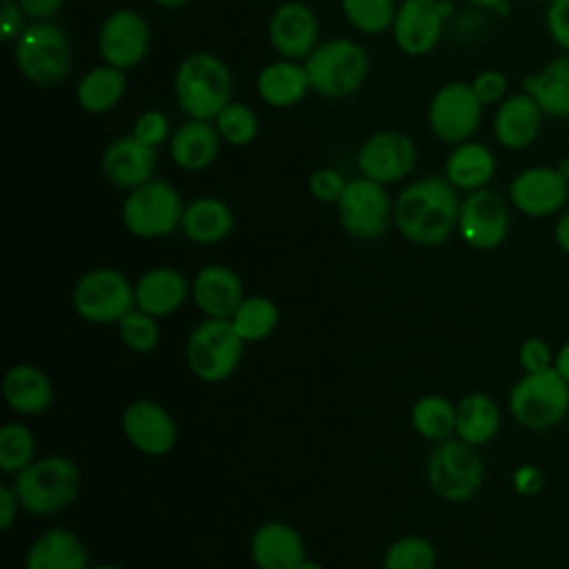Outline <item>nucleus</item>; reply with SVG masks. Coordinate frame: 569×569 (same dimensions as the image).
<instances>
[{
  "label": "nucleus",
  "instance_id": "nucleus-1",
  "mask_svg": "<svg viewBox=\"0 0 569 569\" xmlns=\"http://www.w3.org/2000/svg\"><path fill=\"white\" fill-rule=\"evenodd\" d=\"M458 189L445 176L409 182L393 200V224L413 244L438 247L458 224Z\"/></svg>",
  "mask_w": 569,
  "mask_h": 569
},
{
  "label": "nucleus",
  "instance_id": "nucleus-2",
  "mask_svg": "<svg viewBox=\"0 0 569 569\" xmlns=\"http://www.w3.org/2000/svg\"><path fill=\"white\" fill-rule=\"evenodd\" d=\"M178 107L198 120H213L229 102L233 80L229 67L209 51L184 56L173 76Z\"/></svg>",
  "mask_w": 569,
  "mask_h": 569
},
{
  "label": "nucleus",
  "instance_id": "nucleus-3",
  "mask_svg": "<svg viewBox=\"0 0 569 569\" xmlns=\"http://www.w3.org/2000/svg\"><path fill=\"white\" fill-rule=\"evenodd\" d=\"M20 507L33 516H53L67 509L80 489V471L64 456L36 458L13 480Z\"/></svg>",
  "mask_w": 569,
  "mask_h": 569
},
{
  "label": "nucleus",
  "instance_id": "nucleus-4",
  "mask_svg": "<svg viewBox=\"0 0 569 569\" xmlns=\"http://www.w3.org/2000/svg\"><path fill=\"white\" fill-rule=\"evenodd\" d=\"M311 91L322 98H347L356 93L369 73L367 49L349 38L320 42L302 62Z\"/></svg>",
  "mask_w": 569,
  "mask_h": 569
},
{
  "label": "nucleus",
  "instance_id": "nucleus-5",
  "mask_svg": "<svg viewBox=\"0 0 569 569\" xmlns=\"http://www.w3.org/2000/svg\"><path fill=\"white\" fill-rule=\"evenodd\" d=\"M13 60L22 78L38 87H51L71 71V42L56 22H31L13 42Z\"/></svg>",
  "mask_w": 569,
  "mask_h": 569
},
{
  "label": "nucleus",
  "instance_id": "nucleus-6",
  "mask_svg": "<svg viewBox=\"0 0 569 569\" xmlns=\"http://www.w3.org/2000/svg\"><path fill=\"white\" fill-rule=\"evenodd\" d=\"M509 411L525 429H553L569 416V382L553 367L522 373L509 391Z\"/></svg>",
  "mask_w": 569,
  "mask_h": 569
},
{
  "label": "nucleus",
  "instance_id": "nucleus-7",
  "mask_svg": "<svg viewBox=\"0 0 569 569\" xmlns=\"http://www.w3.org/2000/svg\"><path fill=\"white\" fill-rule=\"evenodd\" d=\"M182 198L167 180L151 178L149 182L131 189L122 202V224L136 238H164L180 227Z\"/></svg>",
  "mask_w": 569,
  "mask_h": 569
},
{
  "label": "nucleus",
  "instance_id": "nucleus-8",
  "mask_svg": "<svg viewBox=\"0 0 569 569\" xmlns=\"http://www.w3.org/2000/svg\"><path fill=\"white\" fill-rule=\"evenodd\" d=\"M244 340L236 333L231 320L207 318L193 327L187 338L184 358L202 382H222L240 365Z\"/></svg>",
  "mask_w": 569,
  "mask_h": 569
},
{
  "label": "nucleus",
  "instance_id": "nucleus-9",
  "mask_svg": "<svg viewBox=\"0 0 569 569\" xmlns=\"http://www.w3.org/2000/svg\"><path fill=\"white\" fill-rule=\"evenodd\" d=\"M73 309L93 325L120 322L136 309V289L118 269H91L73 287Z\"/></svg>",
  "mask_w": 569,
  "mask_h": 569
},
{
  "label": "nucleus",
  "instance_id": "nucleus-10",
  "mask_svg": "<svg viewBox=\"0 0 569 569\" xmlns=\"http://www.w3.org/2000/svg\"><path fill=\"white\" fill-rule=\"evenodd\" d=\"M427 480L440 498L465 502L482 487L485 462L476 453V447L462 440H442L429 456Z\"/></svg>",
  "mask_w": 569,
  "mask_h": 569
},
{
  "label": "nucleus",
  "instance_id": "nucleus-11",
  "mask_svg": "<svg viewBox=\"0 0 569 569\" xmlns=\"http://www.w3.org/2000/svg\"><path fill=\"white\" fill-rule=\"evenodd\" d=\"M336 209L345 231L356 240H376L393 222V202L385 184L365 176L347 180Z\"/></svg>",
  "mask_w": 569,
  "mask_h": 569
},
{
  "label": "nucleus",
  "instance_id": "nucleus-12",
  "mask_svg": "<svg viewBox=\"0 0 569 569\" xmlns=\"http://www.w3.org/2000/svg\"><path fill=\"white\" fill-rule=\"evenodd\" d=\"M485 104L478 100L469 82L451 80L438 87L427 107V122L431 133L447 144L473 140L482 122Z\"/></svg>",
  "mask_w": 569,
  "mask_h": 569
},
{
  "label": "nucleus",
  "instance_id": "nucleus-13",
  "mask_svg": "<svg viewBox=\"0 0 569 569\" xmlns=\"http://www.w3.org/2000/svg\"><path fill=\"white\" fill-rule=\"evenodd\" d=\"M453 11L451 0H402L391 24L396 47L411 58L431 53Z\"/></svg>",
  "mask_w": 569,
  "mask_h": 569
},
{
  "label": "nucleus",
  "instance_id": "nucleus-14",
  "mask_svg": "<svg viewBox=\"0 0 569 569\" xmlns=\"http://www.w3.org/2000/svg\"><path fill=\"white\" fill-rule=\"evenodd\" d=\"M509 224V207L498 191L485 187L465 193V198L460 200L456 229L469 247L480 251H491L500 247L507 240Z\"/></svg>",
  "mask_w": 569,
  "mask_h": 569
},
{
  "label": "nucleus",
  "instance_id": "nucleus-15",
  "mask_svg": "<svg viewBox=\"0 0 569 569\" xmlns=\"http://www.w3.org/2000/svg\"><path fill=\"white\" fill-rule=\"evenodd\" d=\"M511 207L527 218L560 216L569 202V182L549 164H533L518 171L509 182Z\"/></svg>",
  "mask_w": 569,
  "mask_h": 569
},
{
  "label": "nucleus",
  "instance_id": "nucleus-16",
  "mask_svg": "<svg viewBox=\"0 0 569 569\" xmlns=\"http://www.w3.org/2000/svg\"><path fill=\"white\" fill-rule=\"evenodd\" d=\"M418 160L416 142L402 131H376L358 149L356 164L360 176L380 182L393 184L405 180Z\"/></svg>",
  "mask_w": 569,
  "mask_h": 569
},
{
  "label": "nucleus",
  "instance_id": "nucleus-17",
  "mask_svg": "<svg viewBox=\"0 0 569 569\" xmlns=\"http://www.w3.org/2000/svg\"><path fill=\"white\" fill-rule=\"evenodd\" d=\"M149 44V22L136 9L111 11L98 31V51L102 62L124 71L144 60Z\"/></svg>",
  "mask_w": 569,
  "mask_h": 569
},
{
  "label": "nucleus",
  "instance_id": "nucleus-18",
  "mask_svg": "<svg viewBox=\"0 0 569 569\" xmlns=\"http://www.w3.org/2000/svg\"><path fill=\"white\" fill-rule=\"evenodd\" d=\"M120 425L131 447L144 456H164L178 440V427L171 413L160 402L149 398L133 400L122 411Z\"/></svg>",
  "mask_w": 569,
  "mask_h": 569
},
{
  "label": "nucleus",
  "instance_id": "nucleus-19",
  "mask_svg": "<svg viewBox=\"0 0 569 569\" xmlns=\"http://www.w3.org/2000/svg\"><path fill=\"white\" fill-rule=\"evenodd\" d=\"M269 42L280 58L305 62L309 53L320 44V24L311 7L298 0L282 2L267 27Z\"/></svg>",
  "mask_w": 569,
  "mask_h": 569
},
{
  "label": "nucleus",
  "instance_id": "nucleus-20",
  "mask_svg": "<svg viewBox=\"0 0 569 569\" xmlns=\"http://www.w3.org/2000/svg\"><path fill=\"white\" fill-rule=\"evenodd\" d=\"M158 167L156 147L140 142L136 136H120L102 151L100 169L109 184L118 189H136L149 182Z\"/></svg>",
  "mask_w": 569,
  "mask_h": 569
},
{
  "label": "nucleus",
  "instance_id": "nucleus-21",
  "mask_svg": "<svg viewBox=\"0 0 569 569\" xmlns=\"http://www.w3.org/2000/svg\"><path fill=\"white\" fill-rule=\"evenodd\" d=\"M542 122L545 113L536 100L527 91H518L509 93L500 104H496L491 131L502 149L522 151L538 140Z\"/></svg>",
  "mask_w": 569,
  "mask_h": 569
},
{
  "label": "nucleus",
  "instance_id": "nucleus-22",
  "mask_svg": "<svg viewBox=\"0 0 569 569\" xmlns=\"http://www.w3.org/2000/svg\"><path fill=\"white\" fill-rule=\"evenodd\" d=\"M196 307L207 318L229 320L244 300V287L240 276L227 264H207L196 273L191 284Z\"/></svg>",
  "mask_w": 569,
  "mask_h": 569
},
{
  "label": "nucleus",
  "instance_id": "nucleus-23",
  "mask_svg": "<svg viewBox=\"0 0 569 569\" xmlns=\"http://www.w3.org/2000/svg\"><path fill=\"white\" fill-rule=\"evenodd\" d=\"M251 558L258 569H298L307 560L302 536L284 522L269 520L251 536Z\"/></svg>",
  "mask_w": 569,
  "mask_h": 569
},
{
  "label": "nucleus",
  "instance_id": "nucleus-24",
  "mask_svg": "<svg viewBox=\"0 0 569 569\" xmlns=\"http://www.w3.org/2000/svg\"><path fill=\"white\" fill-rule=\"evenodd\" d=\"M220 133L213 120L189 118L169 138V153L176 167L184 171L207 169L220 151Z\"/></svg>",
  "mask_w": 569,
  "mask_h": 569
},
{
  "label": "nucleus",
  "instance_id": "nucleus-25",
  "mask_svg": "<svg viewBox=\"0 0 569 569\" xmlns=\"http://www.w3.org/2000/svg\"><path fill=\"white\" fill-rule=\"evenodd\" d=\"M527 91L545 118L569 120V53L551 58L547 64L522 78Z\"/></svg>",
  "mask_w": 569,
  "mask_h": 569
},
{
  "label": "nucleus",
  "instance_id": "nucleus-26",
  "mask_svg": "<svg viewBox=\"0 0 569 569\" xmlns=\"http://www.w3.org/2000/svg\"><path fill=\"white\" fill-rule=\"evenodd\" d=\"M498 169L493 151L478 142V140H467L460 144H453L445 160V178L458 189V191H478L489 187Z\"/></svg>",
  "mask_w": 569,
  "mask_h": 569
},
{
  "label": "nucleus",
  "instance_id": "nucleus-27",
  "mask_svg": "<svg viewBox=\"0 0 569 569\" xmlns=\"http://www.w3.org/2000/svg\"><path fill=\"white\" fill-rule=\"evenodd\" d=\"M256 91L264 104L287 109L298 104L311 91V84L305 64L298 60L278 58L260 69L256 78Z\"/></svg>",
  "mask_w": 569,
  "mask_h": 569
},
{
  "label": "nucleus",
  "instance_id": "nucleus-28",
  "mask_svg": "<svg viewBox=\"0 0 569 569\" xmlns=\"http://www.w3.org/2000/svg\"><path fill=\"white\" fill-rule=\"evenodd\" d=\"M133 289L136 307L156 318L176 313L189 293L184 276L173 267H153L144 271Z\"/></svg>",
  "mask_w": 569,
  "mask_h": 569
},
{
  "label": "nucleus",
  "instance_id": "nucleus-29",
  "mask_svg": "<svg viewBox=\"0 0 569 569\" xmlns=\"http://www.w3.org/2000/svg\"><path fill=\"white\" fill-rule=\"evenodd\" d=\"M2 393L7 405L22 416H36L51 407L53 385L49 376L36 365H13L2 380Z\"/></svg>",
  "mask_w": 569,
  "mask_h": 569
},
{
  "label": "nucleus",
  "instance_id": "nucleus-30",
  "mask_svg": "<svg viewBox=\"0 0 569 569\" xmlns=\"http://www.w3.org/2000/svg\"><path fill=\"white\" fill-rule=\"evenodd\" d=\"M24 569H91L89 551L73 531L49 529L31 542Z\"/></svg>",
  "mask_w": 569,
  "mask_h": 569
},
{
  "label": "nucleus",
  "instance_id": "nucleus-31",
  "mask_svg": "<svg viewBox=\"0 0 569 569\" xmlns=\"http://www.w3.org/2000/svg\"><path fill=\"white\" fill-rule=\"evenodd\" d=\"M180 229L196 244H216L233 231V211L224 200L202 196L184 207Z\"/></svg>",
  "mask_w": 569,
  "mask_h": 569
},
{
  "label": "nucleus",
  "instance_id": "nucleus-32",
  "mask_svg": "<svg viewBox=\"0 0 569 569\" xmlns=\"http://www.w3.org/2000/svg\"><path fill=\"white\" fill-rule=\"evenodd\" d=\"M500 429V409L489 393L473 391L467 393L456 405V436L458 440L482 447L498 436Z\"/></svg>",
  "mask_w": 569,
  "mask_h": 569
},
{
  "label": "nucleus",
  "instance_id": "nucleus-33",
  "mask_svg": "<svg viewBox=\"0 0 569 569\" xmlns=\"http://www.w3.org/2000/svg\"><path fill=\"white\" fill-rule=\"evenodd\" d=\"M127 91L124 69L98 64L89 69L76 84V100L87 113H107L120 104Z\"/></svg>",
  "mask_w": 569,
  "mask_h": 569
},
{
  "label": "nucleus",
  "instance_id": "nucleus-34",
  "mask_svg": "<svg viewBox=\"0 0 569 569\" xmlns=\"http://www.w3.org/2000/svg\"><path fill=\"white\" fill-rule=\"evenodd\" d=\"M411 425L418 436L427 440H449L456 433V405L445 396L427 393L411 407Z\"/></svg>",
  "mask_w": 569,
  "mask_h": 569
},
{
  "label": "nucleus",
  "instance_id": "nucleus-35",
  "mask_svg": "<svg viewBox=\"0 0 569 569\" xmlns=\"http://www.w3.org/2000/svg\"><path fill=\"white\" fill-rule=\"evenodd\" d=\"M229 320L244 342H260L276 331L280 322V311L273 300L264 296H249L240 302Z\"/></svg>",
  "mask_w": 569,
  "mask_h": 569
},
{
  "label": "nucleus",
  "instance_id": "nucleus-36",
  "mask_svg": "<svg viewBox=\"0 0 569 569\" xmlns=\"http://www.w3.org/2000/svg\"><path fill=\"white\" fill-rule=\"evenodd\" d=\"M340 9L356 31L378 36L391 29L398 4L396 0H340Z\"/></svg>",
  "mask_w": 569,
  "mask_h": 569
},
{
  "label": "nucleus",
  "instance_id": "nucleus-37",
  "mask_svg": "<svg viewBox=\"0 0 569 569\" xmlns=\"http://www.w3.org/2000/svg\"><path fill=\"white\" fill-rule=\"evenodd\" d=\"M36 460V438L27 425L7 422L0 429V469L20 473Z\"/></svg>",
  "mask_w": 569,
  "mask_h": 569
},
{
  "label": "nucleus",
  "instance_id": "nucleus-38",
  "mask_svg": "<svg viewBox=\"0 0 569 569\" xmlns=\"http://www.w3.org/2000/svg\"><path fill=\"white\" fill-rule=\"evenodd\" d=\"M213 124L222 138V142L231 147H247L258 136V116L244 102L231 100L216 118Z\"/></svg>",
  "mask_w": 569,
  "mask_h": 569
},
{
  "label": "nucleus",
  "instance_id": "nucleus-39",
  "mask_svg": "<svg viewBox=\"0 0 569 569\" xmlns=\"http://www.w3.org/2000/svg\"><path fill=\"white\" fill-rule=\"evenodd\" d=\"M436 549L425 536H402L391 542L382 558V569H433Z\"/></svg>",
  "mask_w": 569,
  "mask_h": 569
},
{
  "label": "nucleus",
  "instance_id": "nucleus-40",
  "mask_svg": "<svg viewBox=\"0 0 569 569\" xmlns=\"http://www.w3.org/2000/svg\"><path fill=\"white\" fill-rule=\"evenodd\" d=\"M116 327L122 345L136 353H149L160 342L158 318L138 307L131 309L120 322H116Z\"/></svg>",
  "mask_w": 569,
  "mask_h": 569
},
{
  "label": "nucleus",
  "instance_id": "nucleus-41",
  "mask_svg": "<svg viewBox=\"0 0 569 569\" xmlns=\"http://www.w3.org/2000/svg\"><path fill=\"white\" fill-rule=\"evenodd\" d=\"M473 93L478 96V100L485 104V107H491V104H500L507 96H509V80L502 71L498 69H485L480 73L473 76V80L469 82Z\"/></svg>",
  "mask_w": 569,
  "mask_h": 569
},
{
  "label": "nucleus",
  "instance_id": "nucleus-42",
  "mask_svg": "<svg viewBox=\"0 0 569 569\" xmlns=\"http://www.w3.org/2000/svg\"><path fill=\"white\" fill-rule=\"evenodd\" d=\"M131 136L158 149L169 138V118L160 109H147L136 118Z\"/></svg>",
  "mask_w": 569,
  "mask_h": 569
},
{
  "label": "nucleus",
  "instance_id": "nucleus-43",
  "mask_svg": "<svg viewBox=\"0 0 569 569\" xmlns=\"http://www.w3.org/2000/svg\"><path fill=\"white\" fill-rule=\"evenodd\" d=\"M345 187H347V178L338 169H331V167L316 169L309 178L311 196L325 204H336L340 200Z\"/></svg>",
  "mask_w": 569,
  "mask_h": 569
},
{
  "label": "nucleus",
  "instance_id": "nucleus-44",
  "mask_svg": "<svg viewBox=\"0 0 569 569\" xmlns=\"http://www.w3.org/2000/svg\"><path fill=\"white\" fill-rule=\"evenodd\" d=\"M518 362H520L525 373H536V371L551 369L553 362H556V353L551 351L547 340H542L538 336H531V338H525L520 342Z\"/></svg>",
  "mask_w": 569,
  "mask_h": 569
},
{
  "label": "nucleus",
  "instance_id": "nucleus-45",
  "mask_svg": "<svg viewBox=\"0 0 569 569\" xmlns=\"http://www.w3.org/2000/svg\"><path fill=\"white\" fill-rule=\"evenodd\" d=\"M545 29L551 42L569 53V0H549L545 9Z\"/></svg>",
  "mask_w": 569,
  "mask_h": 569
},
{
  "label": "nucleus",
  "instance_id": "nucleus-46",
  "mask_svg": "<svg viewBox=\"0 0 569 569\" xmlns=\"http://www.w3.org/2000/svg\"><path fill=\"white\" fill-rule=\"evenodd\" d=\"M24 11L20 9L18 0H2L0 9V38L2 42H16V38L24 29Z\"/></svg>",
  "mask_w": 569,
  "mask_h": 569
},
{
  "label": "nucleus",
  "instance_id": "nucleus-47",
  "mask_svg": "<svg viewBox=\"0 0 569 569\" xmlns=\"http://www.w3.org/2000/svg\"><path fill=\"white\" fill-rule=\"evenodd\" d=\"M511 485H513V489H516L520 496H536V493H540L542 487H545V476H542V471H540L536 465H520V467L513 471Z\"/></svg>",
  "mask_w": 569,
  "mask_h": 569
},
{
  "label": "nucleus",
  "instance_id": "nucleus-48",
  "mask_svg": "<svg viewBox=\"0 0 569 569\" xmlns=\"http://www.w3.org/2000/svg\"><path fill=\"white\" fill-rule=\"evenodd\" d=\"M18 4L31 22H44L58 16L64 0H18Z\"/></svg>",
  "mask_w": 569,
  "mask_h": 569
},
{
  "label": "nucleus",
  "instance_id": "nucleus-49",
  "mask_svg": "<svg viewBox=\"0 0 569 569\" xmlns=\"http://www.w3.org/2000/svg\"><path fill=\"white\" fill-rule=\"evenodd\" d=\"M18 509H22V507H20V500L16 496L13 485L11 487L9 485H0V529L2 531L11 529V525H13L16 516H18Z\"/></svg>",
  "mask_w": 569,
  "mask_h": 569
},
{
  "label": "nucleus",
  "instance_id": "nucleus-50",
  "mask_svg": "<svg viewBox=\"0 0 569 569\" xmlns=\"http://www.w3.org/2000/svg\"><path fill=\"white\" fill-rule=\"evenodd\" d=\"M553 242L556 247L569 256V209H565L553 224Z\"/></svg>",
  "mask_w": 569,
  "mask_h": 569
},
{
  "label": "nucleus",
  "instance_id": "nucleus-51",
  "mask_svg": "<svg viewBox=\"0 0 569 569\" xmlns=\"http://www.w3.org/2000/svg\"><path fill=\"white\" fill-rule=\"evenodd\" d=\"M553 369L569 382V340L556 351V362Z\"/></svg>",
  "mask_w": 569,
  "mask_h": 569
},
{
  "label": "nucleus",
  "instance_id": "nucleus-52",
  "mask_svg": "<svg viewBox=\"0 0 569 569\" xmlns=\"http://www.w3.org/2000/svg\"><path fill=\"white\" fill-rule=\"evenodd\" d=\"M469 4L478 7V9H487V11H498L505 13L509 9V0H467Z\"/></svg>",
  "mask_w": 569,
  "mask_h": 569
},
{
  "label": "nucleus",
  "instance_id": "nucleus-53",
  "mask_svg": "<svg viewBox=\"0 0 569 569\" xmlns=\"http://www.w3.org/2000/svg\"><path fill=\"white\" fill-rule=\"evenodd\" d=\"M556 169L560 171V176L569 182V156H565V158H560L558 162H556Z\"/></svg>",
  "mask_w": 569,
  "mask_h": 569
},
{
  "label": "nucleus",
  "instance_id": "nucleus-54",
  "mask_svg": "<svg viewBox=\"0 0 569 569\" xmlns=\"http://www.w3.org/2000/svg\"><path fill=\"white\" fill-rule=\"evenodd\" d=\"M153 2L160 4V7H164V9H178V7L187 4L189 0H153Z\"/></svg>",
  "mask_w": 569,
  "mask_h": 569
},
{
  "label": "nucleus",
  "instance_id": "nucleus-55",
  "mask_svg": "<svg viewBox=\"0 0 569 569\" xmlns=\"http://www.w3.org/2000/svg\"><path fill=\"white\" fill-rule=\"evenodd\" d=\"M298 569H325L322 565H318V562H313V560H305Z\"/></svg>",
  "mask_w": 569,
  "mask_h": 569
},
{
  "label": "nucleus",
  "instance_id": "nucleus-56",
  "mask_svg": "<svg viewBox=\"0 0 569 569\" xmlns=\"http://www.w3.org/2000/svg\"><path fill=\"white\" fill-rule=\"evenodd\" d=\"M91 569H120L118 565H96V567H91Z\"/></svg>",
  "mask_w": 569,
  "mask_h": 569
},
{
  "label": "nucleus",
  "instance_id": "nucleus-57",
  "mask_svg": "<svg viewBox=\"0 0 569 569\" xmlns=\"http://www.w3.org/2000/svg\"><path fill=\"white\" fill-rule=\"evenodd\" d=\"M531 2H545V4H547V2H549V0H531Z\"/></svg>",
  "mask_w": 569,
  "mask_h": 569
}]
</instances>
